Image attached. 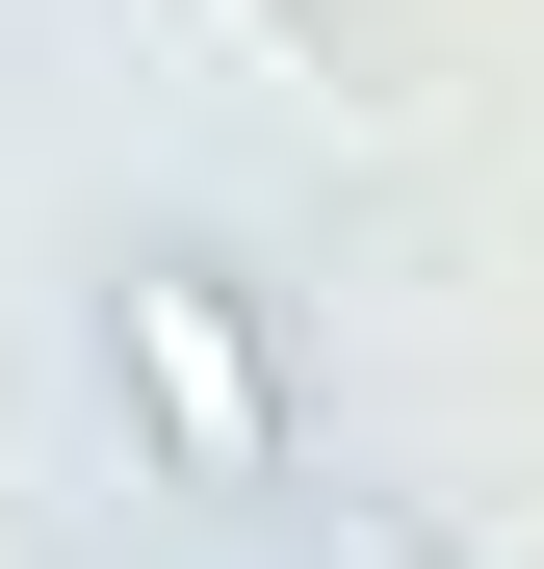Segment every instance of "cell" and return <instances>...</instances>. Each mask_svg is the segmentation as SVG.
I'll list each match as a JSON object with an SVG mask.
<instances>
[{
	"label": "cell",
	"instance_id": "obj_3",
	"mask_svg": "<svg viewBox=\"0 0 544 569\" xmlns=\"http://www.w3.org/2000/svg\"><path fill=\"white\" fill-rule=\"evenodd\" d=\"M311 27H337V0H311Z\"/></svg>",
	"mask_w": 544,
	"mask_h": 569
},
{
	"label": "cell",
	"instance_id": "obj_1",
	"mask_svg": "<svg viewBox=\"0 0 544 569\" xmlns=\"http://www.w3.org/2000/svg\"><path fill=\"white\" fill-rule=\"evenodd\" d=\"M78 337H105V415L181 518H286L311 492V415H286V311H259L234 233H105V284H78Z\"/></svg>",
	"mask_w": 544,
	"mask_h": 569
},
{
	"label": "cell",
	"instance_id": "obj_2",
	"mask_svg": "<svg viewBox=\"0 0 544 569\" xmlns=\"http://www.w3.org/2000/svg\"><path fill=\"white\" fill-rule=\"evenodd\" d=\"M286 518H311V543H337V569H467V543H441V518H415V492H286Z\"/></svg>",
	"mask_w": 544,
	"mask_h": 569
}]
</instances>
